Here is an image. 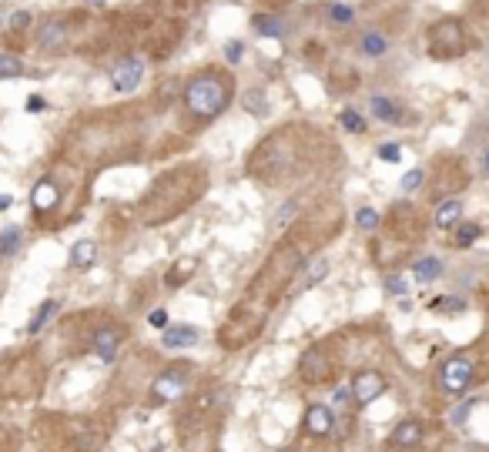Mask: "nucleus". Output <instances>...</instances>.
<instances>
[{"label":"nucleus","instance_id":"nucleus-1","mask_svg":"<svg viewBox=\"0 0 489 452\" xmlns=\"http://www.w3.org/2000/svg\"><path fill=\"white\" fill-rule=\"evenodd\" d=\"M228 101H232V78L218 74V71H201L185 88V108L201 121L218 118L228 108Z\"/></svg>","mask_w":489,"mask_h":452},{"label":"nucleus","instance_id":"nucleus-2","mask_svg":"<svg viewBox=\"0 0 489 452\" xmlns=\"http://www.w3.org/2000/svg\"><path fill=\"white\" fill-rule=\"evenodd\" d=\"M188 382H191L188 365H171V369H165V372L155 379L151 399H155L158 406H165V402H178V399L188 392Z\"/></svg>","mask_w":489,"mask_h":452},{"label":"nucleus","instance_id":"nucleus-3","mask_svg":"<svg viewBox=\"0 0 489 452\" xmlns=\"http://www.w3.org/2000/svg\"><path fill=\"white\" fill-rule=\"evenodd\" d=\"M473 375H476L473 359H469V355H453V359H446L443 369H439V389L449 392V396H463L469 389V382H473Z\"/></svg>","mask_w":489,"mask_h":452},{"label":"nucleus","instance_id":"nucleus-4","mask_svg":"<svg viewBox=\"0 0 489 452\" xmlns=\"http://www.w3.org/2000/svg\"><path fill=\"white\" fill-rule=\"evenodd\" d=\"M429 51L436 57H456L463 51V24L456 21L436 24L433 34H429Z\"/></svg>","mask_w":489,"mask_h":452},{"label":"nucleus","instance_id":"nucleus-5","mask_svg":"<svg viewBox=\"0 0 489 452\" xmlns=\"http://www.w3.org/2000/svg\"><path fill=\"white\" fill-rule=\"evenodd\" d=\"M141 78H145V61L141 57H124L121 64L111 71V88L118 94H131V91H138Z\"/></svg>","mask_w":489,"mask_h":452},{"label":"nucleus","instance_id":"nucleus-6","mask_svg":"<svg viewBox=\"0 0 489 452\" xmlns=\"http://www.w3.org/2000/svg\"><path fill=\"white\" fill-rule=\"evenodd\" d=\"M352 399H356V406H372L382 392H386V375H379V372H359L356 379H352Z\"/></svg>","mask_w":489,"mask_h":452},{"label":"nucleus","instance_id":"nucleus-7","mask_svg":"<svg viewBox=\"0 0 489 452\" xmlns=\"http://www.w3.org/2000/svg\"><path fill=\"white\" fill-rule=\"evenodd\" d=\"M67 44V24L64 21H44L37 27V47L44 54H57Z\"/></svg>","mask_w":489,"mask_h":452},{"label":"nucleus","instance_id":"nucleus-8","mask_svg":"<svg viewBox=\"0 0 489 452\" xmlns=\"http://www.w3.org/2000/svg\"><path fill=\"white\" fill-rule=\"evenodd\" d=\"M299 372L305 382H322L325 372H329V359H325L322 349H305L299 359Z\"/></svg>","mask_w":489,"mask_h":452},{"label":"nucleus","instance_id":"nucleus-9","mask_svg":"<svg viewBox=\"0 0 489 452\" xmlns=\"http://www.w3.org/2000/svg\"><path fill=\"white\" fill-rule=\"evenodd\" d=\"M118 345H121V329L104 325V329L94 332V355L101 362H114L118 359Z\"/></svg>","mask_w":489,"mask_h":452},{"label":"nucleus","instance_id":"nucleus-10","mask_svg":"<svg viewBox=\"0 0 489 452\" xmlns=\"http://www.w3.org/2000/svg\"><path fill=\"white\" fill-rule=\"evenodd\" d=\"M423 436H426L423 422L406 419V422H399V426L392 429L389 446H396V449H412V446H419V442H423Z\"/></svg>","mask_w":489,"mask_h":452},{"label":"nucleus","instance_id":"nucleus-11","mask_svg":"<svg viewBox=\"0 0 489 452\" xmlns=\"http://www.w3.org/2000/svg\"><path fill=\"white\" fill-rule=\"evenodd\" d=\"M335 429V416L329 406H309L305 412V432L309 436H329Z\"/></svg>","mask_w":489,"mask_h":452},{"label":"nucleus","instance_id":"nucleus-12","mask_svg":"<svg viewBox=\"0 0 489 452\" xmlns=\"http://www.w3.org/2000/svg\"><path fill=\"white\" fill-rule=\"evenodd\" d=\"M54 205H57V185H54V178H41V181L31 188V208L37 211V215H44V211H51Z\"/></svg>","mask_w":489,"mask_h":452},{"label":"nucleus","instance_id":"nucleus-13","mask_svg":"<svg viewBox=\"0 0 489 452\" xmlns=\"http://www.w3.org/2000/svg\"><path fill=\"white\" fill-rule=\"evenodd\" d=\"M161 342H165V349H191L198 342V329L195 325H168L161 332Z\"/></svg>","mask_w":489,"mask_h":452},{"label":"nucleus","instance_id":"nucleus-14","mask_svg":"<svg viewBox=\"0 0 489 452\" xmlns=\"http://www.w3.org/2000/svg\"><path fill=\"white\" fill-rule=\"evenodd\" d=\"M369 108H372V118H376V121H386V124H399L402 121L399 104H396L392 98H386V94H372Z\"/></svg>","mask_w":489,"mask_h":452},{"label":"nucleus","instance_id":"nucleus-15","mask_svg":"<svg viewBox=\"0 0 489 452\" xmlns=\"http://www.w3.org/2000/svg\"><path fill=\"white\" fill-rule=\"evenodd\" d=\"M412 275H416L419 285H429V282H436V278H443V258H436V255L419 258V262L412 265Z\"/></svg>","mask_w":489,"mask_h":452},{"label":"nucleus","instance_id":"nucleus-16","mask_svg":"<svg viewBox=\"0 0 489 452\" xmlns=\"http://www.w3.org/2000/svg\"><path fill=\"white\" fill-rule=\"evenodd\" d=\"M459 215H463V201L459 198H449V201H443V205H439V208H436V218H433V225L436 228H456L459 221Z\"/></svg>","mask_w":489,"mask_h":452},{"label":"nucleus","instance_id":"nucleus-17","mask_svg":"<svg viewBox=\"0 0 489 452\" xmlns=\"http://www.w3.org/2000/svg\"><path fill=\"white\" fill-rule=\"evenodd\" d=\"M57 312H61V302H57V298H47V302H41V309L34 312V319L27 322V335H37V332H44Z\"/></svg>","mask_w":489,"mask_h":452},{"label":"nucleus","instance_id":"nucleus-18","mask_svg":"<svg viewBox=\"0 0 489 452\" xmlns=\"http://www.w3.org/2000/svg\"><path fill=\"white\" fill-rule=\"evenodd\" d=\"M94 262H98V242H91V238H81V242L71 248V265L84 272V268H91Z\"/></svg>","mask_w":489,"mask_h":452},{"label":"nucleus","instance_id":"nucleus-19","mask_svg":"<svg viewBox=\"0 0 489 452\" xmlns=\"http://www.w3.org/2000/svg\"><path fill=\"white\" fill-rule=\"evenodd\" d=\"M386 51H389V37L386 34H379V31L362 34V41H359V54L362 57H382Z\"/></svg>","mask_w":489,"mask_h":452},{"label":"nucleus","instance_id":"nucleus-20","mask_svg":"<svg viewBox=\"0 0 489 452\" xmlns=\"http://www.w3.org/2000/svg\"><path fill=\"white\" fill-rule=\"evenodd\" d=\"M325 275H329V258H325V255H319V258H312L309 265H305V275H302L299 288H302V292H305V288H315Z\"/></svg>","mask_w":489,"mask_h":452},{"label":"nucleus","instance_id":"nucleus-21","mask_svg":"<svg viewBox=\"0 0 489 452\" xmlns=\"http://www.w3.org/2000/svg\"><path fill=\"white\" fill-rule=\"evenodd\" d=\"M21 245H24V232L17 225L4 228V232H0V258H14V255L21 252Z\"/></svg>","mask_w":489,"mask_h":452},{"label":"nucleus","instance_id":"nucleus-22","mask_svg":"<svg viewBox=\"0 0 489 452\" xmlns=\"http://www.w3.org/2000/svg\"><path fill=\"white\" fill-rule=\"evenodd\" d=\"M252 27H255L262 37H282V34H285L282 21H278V17H268V14H255V17H252Z\"/></svg>","mask_w":489,"mask_h":452},{"label":"nucleus","instance_id":"nucleus-23","mask_svg":"<svg viewBox=\"0 0 489 452\" xmlns=\"http://www.w3.org/2000/svg\"><path fill=\"white\" fill-rule=\"evenodd\" d=\"M479 235H483V228H479L476 221H459L456 225V245L459 248H473V245L479 242Z\"/></svg>","mask_w":489,"mask_h":452},{"label":"nucleus","instance_id":"nucleus-24","mask_svg":"<svg viewBox=\"0 0 489 452\" xmlns=\"http://www.w3.org/2000/svg\"><path fill=\"white\" fill-rule=\"evenodd\" d=\"M295 211H299V201L289 198L285 205H282V208H278L275 221H272V232H275V235H278V232H285V228L292 225V218H295Z\"/></svg>","mask_w":489,"mask_h":452},{"label":"nucleus","instance_id":"nucleus-25","mask_svg":"<svg viewBox=\"0 0 489 452\" xmlns=\"http://www.w3.org/2000/svg\"><path fill=\"white\" fill-rule=\"evenodd\" d=\"M24 71V61L21 57H14V54H0V81H11V78H21Z\"/></svg>","mask_w":489,"mask_h":452},{"label":"nucleus","instance_id":"nucleus-26","mask_svg":"<svg viewBox=\"0 0 489 452\" xmlns=\"http://www.w3.org/2000/svg\"><path fill=\"white\" fill-rule=\"evenodd\" d=\"M244 108H248V114H255V118H265L268 114L265 91H244Z\"/></svg>","mask_w":489,"mask_h":452},{"label":"nucleus","instance_id":"nucleus-27","mask_svg":"<svg viewBox=\"0 0 489 452\" xmlns=\"http://www.w3.org/2000/svg\"><path fill=\"white\" fill-rule=\"evenodd\" d=\"M339 121H342V128L349 134H366V118H362L356 108H345L342 114H339Z\"/></svg>","mask_w":489,"mask_h":452},{"label":"nucleus","instance_id":"nucleus-28","mask_svg":"<svg viewBox=\"0 0 489 452\" xmlns=\"http://www.w3.org/2000/svg\"><path fill=\"white\" fill-rule=\"evenodd\" d=\"M329 21L339 24V27H345V24L356 21V11H352L349 4H339V0H335V4H329Z\"/></svg>","mask_w":489,"mask_h":452},{"label":"nucleus","instance_id":"nucleus-29","mask_svg":"<svg viewBox=\"0 0 489 452\" xmlns=\"http://www.w3.org/2000/svg\"><path fill=\"white\" fill-rule=\"evenodd\" d=\"M356 225L362 232H376L379 228V211L376 208H359L356 211Z\"/></svg>","mask_w":489,"mask_h":452},{"label":"nucleus","instance_id":"nucleus-30","mask_svg":"<svg viewBox=\"0 0 489 452\" xmlns=\"http://www.w3.org/2000/svg\"><path fill=\"white\" fill-rule=\"evenodd\" d=\"M382 285H386V292H389L392 298L409 295V282H406L402 275H386V282H382Z\"/></svg>","mask_w":489,"mask_h":452},{"label":"nucleus","instance_id":"nucleus-31","mask_svg":"<svg viewBox=\"0 0 489 452\" xmlns=\"http://www.w3.org/2000/svg\"><path fill=\"white\" fill-rule=\"evenodd\" d=\"M473 406H476V399H466V402H459L453 412H449V422L453 426H466V419H469V412H473Z\"/></svg>","mask_w":489,"mask_h":452},{"label":"nucleus","instance_id":"nucleus-32","mask_svg":"<svg viewBox=\"0 0 489 452\" xmlns=\"http://www.w3.org/2000/svg\"><path fill=\"white\" fill-rule=\"evenodd\" d=\"M242 57H244V44L242 41H228V44H225V61H228V64H242Z\"/></svg>","mask_w":489,"mask_h":452},{"label":"nucleus","instance_id":"nucleus-33","mask_svg":"<svg viewBox=\"0 0 489 452\" xmlns=\"http://www.w3.org/2000/svg\"><path fill=\"white\" fill-rule=\"evenodd\" d=\"M426 171L423 168H412V171H406V178H402V191H416V188L423 185Z\"/></svg>","mask_w":489,"mask_h":452},{"label":"nucleus","instance_id":"nucleus-34","mask_svg":"<svg viewBox=\"0 0 489 452\" xmlns=\"http://www.w3.org/2000/svg\"><path fill=\"white\" fill-rule=\"evenodd\" d=\"M429 305H433V309H446V312H463L466 309V302H463V298H436V302H429Z\"/></svg>","mask_w":489,"mask_h":452},{"label":"nucleus","instance_id":"nucleus-35","mask_svg":"<svg viewBox=\"0 0 489 452\" xmlns=\"http://www.w3.org/2000/svg\"><path fill=\"white\" fill-rule=\"evenodd\" d=\"M379 158H382V161H389V165H396V161H402L399 144H379Z\"/></svg>","mask_w":489,"mask_h":452},{"label":"nucleus","instance_id":"nucleus-36","mask_svg":"<svg viewBox=\"0 0 489 452\" xmlns=\"http://www.w3.org/2000/svg\"><path fill=\"white\" fill-rule=\"evenodd\" d=\"M24 111H27V114H44V111H47V101L41 98V94H31V98L24 101Z\"/></svg>","mask_w":489,"mask_h":452},{"label":"nucleus","instance_id":"nucleus-37","mask_svg":"<svg viewBox=\"0 0 489 452\" xmlns=\"http://www.w3.org/2000/svg\"><path fill=\"white\" fill-rule=\"evenodd\" d=\"M148 325H151V329H158V332H165L168 325H171V322H168V312L165 309H155L151 315H148Z\"/></svg>","mask_w":489,"mask_h":452},{"label":"nucleus","instance_id":"nucleus-38","mask_svg":"<svg viewBox=\"0 0 489 452\" xmlns=\"http://www.w3.org/2000/svg\"><path fill=\"white\" fill-rule=\"evenodd\" d=\"M27 24H31V14H27V11H17V14H14V21H11L14 31H21V27H27Z\"/></svg>","mask_w":489,"mask_h":452},{"label":"nucleus","instance_id":"nucleus-39","mask_svg":"<svg viewBox=\"0 0 489 452\" xmlns=\"http://www.w3.org/2000/svg\"><path fill=\"white\" fill-rule=\"evenodd\" d=\"M11 205H14V198H11V195H0V211H7V208H11Z\"/></svg>","mask_w":489,"mask_h":452},{"label":"nucleus","instance_id":"nucleus-40","mask_svg":"<svg viewBox=\"0 0 489 452\" xmlns=\"http://www.w3.org/2000/svg\"><path fill=\"white\" fill-rule=\"evenodd\" d=\"M483 171H486V175H489V151H486V155H483Z\"/></svg>","mask_w":489,"mask_h":452},{"label":"nucleus","instance_id":"nucleus-41","mask_svg":"<svg viewBox=\"0 0 489 452\" xmlns=\"http://www.w3.org/2000/svg\"><path fill=\"white\" fill-rule=\"evenodd\" d=\"M88 4H104V0H88Z\"/></svg>","mask_w":489,"mask_h":452},{"label":"nucleus","instance_id":"nucleus-42","mask_svg":"<svg viewBox=\"0 0 489 452\" xmlns=\"http://www.w3.org/2000/svg\"><path fill=\"white\" fill-rule=\"evenodd\" d=\"M285 452H292V449H285Z\"/></svg>","mask_w":489,"mask_h":452}]
</instances>
